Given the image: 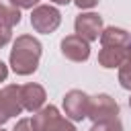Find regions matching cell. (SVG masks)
I'll list each match as a JSON object with an SVG mask.
<instances>
[{"mask_svg": "<svg viewBox=\"0 0 131 131\" xmlns=\"http://www.w3.org/2000/svg\"><path fill=\"white\" fill-rule=\"evenodd\" d=\"M41 57V43L33 35H20L16 37L12 49H10V68L18 76H29L37 70Z\"/></svg>", "mask_w": 131, "mask_h": 131, "instance_id": "1", "label": "cell"}, {"mask_svg": "<svg viewBox=\"0 0 131 131\" xmlns=\"http://www.w3.org/2000/svg\"><path fill=\"white\" fill-rule=\"evenodd\" d=\"M31 127L33 131H76V127L68 119H63L53 104L41 106L39 111H35L31 119Z\"/></svg>", "mask_w": 131, "mask_h": 131, "instance_id": "2", "label": "cell"}, {"mask_svg": "<svg viewBox=\"0 0 131 131\" xmlns=\"http://www.w3.org/2000/svg\"><path fill=\"white\" fill-rule=\"evenodd\" d=\"M61 23V14L57 8L49 6V4H39L33 8L31 12V25L37 33H43V35H49L53 33Z\"/></svg>", "mask_w": 131, "mask_h": 131, "instance_id": "3", "label": "cell"}, {"mask_svg": "<svg viewBox=\"0 0 131 131\" xmlns=\"http://www.w3.org/2000/svg\"><path fill=\"white\" fill-rule=\"evenodd\" d=\"M88 106H90V96L82 90H70L63 96V111L66 117L72 121H84L88 117Z\"/></svg>", "mask_w": 131, "mask_h": 131, "instance_id": "4", "label": "cell"}, {"mask_svg": "<svg viewBox=\"0 0 131 131\" xmlns=\"http://www.w3.org/2000/svg\"><path fill=\"white\" fill-rule=\"evenodd\" d=\"M74 29H76V35L86 39L88 43L96 41L102 33V16L96 14V12H84V14L76 16Z\"/></svg>", "mask_w": 131, "mask_h": 131, "instance_id": "5", "label": "cell"}, {"mask_svg": "<svg viewBox=\"0 0 131 131\" xmlns=\"http://www.w3.org/2000/svg\"><path fill=\"white\" fill-rule=\"evenodd\" d=\"M119 115V104L113 96L108 94H96L90 98V106H88V119L94 121H102V119H113Z\"/></svg>", "mask_w": 131, "mask_h": 131, "instance_id": "6", "label": "cell"}, {"mask_svg": "<svg viewBox=\"0 0 131 131\" xmlns=\"http://www.w3.org/2000/svg\"><path fill=\"white\" fill-rule=\"evenodd\" d=\"M61 53L63 57H68L70 61H86L90 57V45L86 39L78 37V35H68L61 39Z\"/></svg>", "mask_w": 131, "mask_h": 131, "instance_id": "7", "label": "cell"}, {"mask_svg": "<svg viewBox=\"0 0 131 131\" xmlns=\"http://www.w3.org/2000/svg\"><path fill=\"white\" fill-rule=\"evenodd\" d=\"M45 88L39 86V84H25L20 86V102H23V108L25 111H39L43 104H45Z\"/></svg>", "mask_w": 131, "mask_h": 131, "instance_id": "8", "label": "cell"}, {"mask_svg": "<svg viewBox=\"0 0 131 131\" xmlns=\"http://www.w3.org/2000/svg\"><path fill=\"white\" fill-rule=\"evenodd\" d=\"M0 106L2 111L10 117H16L23 113V102H20V86L8 84L0 90Z\"/></svg>", "mask_w": 131, "mask_h": 131, "instance_id": "9", "label": "cell"}, {"mask_svg": "<svg viewBox=\"0 0 131 131\" xmlns=\"http://www.w3.org/2000/svg\"><path fill=\"white\" fill-rule=\"evenodd\" d=\"M129 47H119V45H111V47H102L98 51V63L102 68H119L127 55Z\"/></svg>", "mask_w": 131, "mask_h": 131, "instance_id": "10", "label": "cell"}, {"mask_svg": "<svg viewBox=\"0 0 131 131\" xmlns=\"http://www.w3.org/2000/svg\"><path fill=\"white\" fill-rule=\"evenodd\" d=\"M129 41H131V35H129L125 29H119V27H106V29H102V33H100V43H102V47H111V45L129 47Z\"/></svg>", "mask_w": 131, "mask_h": 131, "instance_id": "11", "label": "cell"}, {"mask_svg": "<svg viewBox=\"0 0 131 131\" xmlns=\"http://www.w3.org/2000/svg\"><path fill=\"white\" fill-rule=\"evenodd\" d=\"M20 23V8H16L10 0H0V27L12 29Z\"/></svg>", "mask_w": 131, "mask_h": 131, "instance_id": "12", "label": "cell"}, {"mask_svg": "<svg viewBox=\"0 0 131 131\" xmlns=\"http://www.w3.org/2000/svg\"><path fill=\"white\" fill-rule=\"evenodd\" d=\"M119 82L125 90H131V47H129L123 63L119 66Z\"/></svg>", "mask_w": 131, "mask_h": 131, "instance_id": "13", "label": "cell"}, {"mask_svg": "<svg viewBox=\"0 0 131 131\" xmlns=\"http://www.w3.org/2000/svg\"><path fill=\"white\" fill-rule=\"evenodd\" d=\"M90 131H123V125L117 117L113 119H102V121H94Z\"/></svg>", "mask_w": 131, "mask_h": 131, "instance_id": "14", "label": "cell"}, {"mask_svg": "<svg viewBox=\"0 0 131 131\" xmlns=\"http://www.w3.org/2000/svg\"><path fill=\"white\" fill-rule=\"evenodd\" d=\"M10 37H12V31L8 27H0V47H4L10 41Z\"/></svg>", "mask_w": 131, "mask_h": 131, "instance_id": "15", "label": "cell"}, {"mask_svg": "<svg viewBox=\"0 0 131 131\" xmlns=\"http://www.w3.org/2000/svg\"><path fill=\"white\" fill-rule=\"evenodd\" d=\"M12 131H33V127H31V119H20V121L14 125Z\"/></svg>", "mask_w": 131, "mask_h": 131, "instance_id": "16", "label": "cell"}, {"mask_svg": "<svg viewBox=\"0 0 131 131\" xmlns=\"http://www.w3.org/2000/svg\"><path fill=\"white\" fill-rule=\"evenodd\" d=\"M16 8H33V6H37V2L39 0H10Z\"/></svg>", "mask_w": 131, "mask_h": 131, "instance_id": "17", "label": "cell"}, {"mask_svg": "<svg viewBox=\"0 0 131 131\" xmlns=\"http://www.w3.org/2000/svg\"><path fill=\"white\" fill-rule=\"evenodd\" d=\"M74 2H76V6L82 8V10H84V8H92V6L98 4V0H74Z\"/></svg>", "mask_w": 131, "mask_h": 131, "instance_id": "18", "label": "cell"}, {"mask_svg": "<svg viewBox=\"0 0 131 131\" xmlns=\"http://www.w3.org/2000/svg\"><path fill=\"white\" fill-rule=\"evenodd\" d=\"M6 76H8V68H6V63H2V61H0V82H4V80H6Z\"/></svg>", "mask_w": 131, "mask_h": 131, "instance_id": "19", "label": "cell"}, {"mask_svg": "<svg viewBox=\"0 0 131 131\" xmlns=\"http://www.w3.org/2000/svg\"><path fill=\"white\" fill-rule=\"evenodd\" d=\"M6 121H8V115H6V113L2 111V106H0V127H2V125H4Z\"/></svg>", "mask_w": 131, "mask_h": 131, "instance_id": "20", "label": "cell"}, {"mask_svg": "<svg viewBox=\"0 0 131 131\" xmlns=\"http://www.w3.org/2000/svg\"><path fill=\"white\" fill-rule=\"evenodd\" d=\"M51 2H55V4H70L72 0H51Z\"/></svg>", "mask_w": 131, "mask_h": 131, "instance_id": "21", "label": "cell"}, {"mask_svg": "<svg viewBox=\"0 0 131 131\" xmlns=\"http://www.w3.org/2000/svg\"><path fill=\"white\" fill-rule=\"evenodd\" d=\"M129 106H131V98H129Z\"/></svg>", "mask_w": 131, "mask_h": 131, "instance_id": "22", "label": "cell"}, {"mask_svg": "<svg viewBox=\"0 0 131 131\" xmlns=\"http://www.w3.org/2000/svg\"><path fill=\"white\" fill-rule=\"evenodd\" d=\"M129 47H131V41H129Z\"/></svg>", "mask_w": 131, "mask_h": 131, "instance_id": "23", "label": "cell"}, {"mask_svg": "<svg viewBox=\"0 0 131 131\" xmlns=\"http://www.w3.org/2000/svg\"><path fill=\"white\" fill-rule=\"evenodd\" d=\"M0 131H4V129H0Z\"/></svg>", "mask_w": 131, "mask_h": 131, "instance_id": "24", "label": "cell"}]
</instances>
